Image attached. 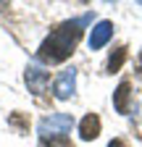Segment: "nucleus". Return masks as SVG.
<instances>
[{"instance_id":"1","label":"nucleus","mask_w":142,"mask_h":147,"mask_svg":"<svg viewBox=\"0 0 142 147\" xmlns=\"http://www.w3.org/2000/svg\"><path fill=\"white\" fill-rule=\"evenodd\" d=\"M90 21V16H84V18H74V21H66L61 24L58 29H53L50 37L40 45V53H37V58L40 63H61L66 61L71 53H74L76 42H79V37H82V26Z\"/></svg>"},{"instance_id":"2","label":"nucleus","mask_w":142,"mask_h":147,"mask_svg":"<svg viewBox=\"0 0 142 147\" xmlns=\"http://www.w3.org/2000/svg\"><path fill=\"white\" fill-rule=\"evenodd\" d=\"M71 129H74V118H71L68 113H53V116H47V118L40 121L37 131H40L42 139H55V137L68 134Z\"/></svg>"},{"instance_id":"3","label":"nucleus","mask_w":142,"mask_h":147,"mask_svg":"<svg viewBox=\"0 0 142 147\" xmlns=\"http://www.w3.org/2000/svg\"><path fill=\"white\" fill-rule=\"evenodd\" d=\"M58 100H68L76 92V68H63L55 79V87H53Z\"/></svg>"},{"instance_id":"4","label":"nucleus","mask_w":142,"mask_h":147,"mask_svg":"<svg viewBox=\"0 0 142 147\" xmlns=\"http://www.w3.org/2000/svg\"><path fill=\"white\" fill-rule=\"evenodd\" d=\"M26 87L29 92H34V95H42L45 87H47V71L42 68L40 61H32L26 66Z\"/></svg>"},{"instance_id":"5","label":"nucleus","mask_w":142,"mask_h":147,"mask_svg":"<svg viewBox=\"0 0 142 147\" xmlns=\"http://www.w3.org/2000/svg\"><path fill=\"white\" fill-rule=\"evenodd\" d=\"M111 34H113V24L111 21H100L92 29V34H90V50H100L105 42L111 40Z\"/></svg>"},{"instance_id":"6","label":"nucleus","mask_w":142,"mask_h":147,"mask_svg":"<svg viewBox=\"0 0 142 147\" xmlns=\"http://www.w3.org/2000/svg\"><path fill=\"white\" fill-rule=\"evenodd\" d=\"M100 134V118L95 116V113H87L84 118H82V123H79V137L84 139V142H90V139H95Z\"/></svg>"},{"instance_id":"7","label":"nucleus","mask_w":142,"mask_h":147,"mask_svg":"<svg viewBox=\"0 0 142 147\" xmlns=\"http://www.w3.org/2000/svg\"><path fill=\"white\" fill-rule=\"evenodd\" d=\"M132 87H129V82H121L118 84V89L113 92V105H116V110L118 113H129V92Z\"/></svg>"},{"instance_id":"8","label":"nucleus","mask_w":142,"mask_h":147,"mask_svg":"<svg viewBox=\"0 0 142 147\" xmlns=\"http://www.w3.org/2000/svg\"><path fill=\"white\" fill-rule=\"evenodd\" d=\"M124 61H126V47H118L111 58H108V71H118L124 66Z\"/></svg>"},{"instance_id":"9","label":"nucleus","mask_w":142,"mask_h":147,"mask_svg":"<svg viewBox=\"0 0 142 147\" xmlns=\"http://www.w3.org/2000/svg\"><path fill=\"white\" fill-rule=\"evenodd\" d=\"M42 147H74V144H71L66 137H55V139H50V144L42 142Z\"/></svg>"},{"instance_id":"10","label":"nucleus","mask_w":142,"mask_h":147,"mask_svg":"<svg viewBox=\"0 0 142 147\" xmlns=\"http://www.w3.org/2000/svg\"><path fill=\"white\" fill-rule=\"evenodd\" d=\"M108 147H126V144H124V142H121V139H113V142H111V144H108Z\"/></svg>"},{"instance_id":"11","label":"nucleus","mask_w":142,"mask_h":147,"mask_svg":"<svg viewBox=\"0 0 142 147\" xmlns=\"http://www.w3.org/2000/svg\"><path fill=\"white\" fill-rule=\"evenodd\" d=\"M139 66H142V55H139Z\"/></svg>"}]
</instances>
